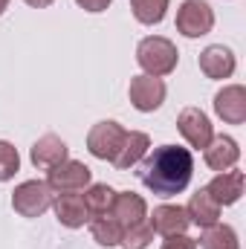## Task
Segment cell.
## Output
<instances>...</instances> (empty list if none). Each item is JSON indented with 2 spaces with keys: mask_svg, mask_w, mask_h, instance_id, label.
<instances>
[{
  "mask_svg": "<svg viewBox=\"0 0 246 249\" xmlns=\"http://www.w3.org/2000/svg\"><path fill=\"white\" fill-rule=\"evenodd\" d=\"M194 174V157L180 145H159L154 154H145L142 183L157 197H174L188 188Z\"/></svg>",
  "mask_w": 246,
  "mask_h": 249,
  "instance_id": "1",
  "label": "cell"
},
{
  "mask_svg": "<svg viewBox=\"0 0 246 249\" xmlns=\"http://www.w3.org/2000/svg\"><path fill=\"white\" fill-rule=\"evenodd\" d=\"M177 61H180L177 47L162 35H148L136 47V64L145 70V75H154V78L171 75L177 70Z\"/></svg>",
  "mask_w": 246,
  "mask_h": 249,
  "instance_id": "2",
  "label": "cell"
},
{
  "mask_svg": "<svg viewBox=\"0 0 246 249\" xmlns=\"http://www.w3.org/2000/svg\"><path fill=\"white\" fill-rule=\"evenodd\" d=\"M53 188L47 186V180H26L12 191V209L20 217H41L47 209H53Z\"/></svg>",
  "mask_w": 246,
  "mask_h": 249,
  "instance_id": "3",
  "label": "cell"
},
{
  "mask_svg": "<svg viewBox=\"0 0 246 249\" xmlns=\"http://www.w3.org/2000/svg\"><path fill=\"white\" fill-rule=\"evenodd\" d=\"M214 26V12L206 0H183L177 9V32L185 38H203Z\"/></svg>",
  "mask_w": 246,
  "mask_h": 249,
  "instance_id": "4",
  "label": "cell"
},
{
  "mask_svg": "<svg viewBox=\"0 0 246 249\" xmlns=\"http://www.w3.org/2000/svg\"><path fill=\"white\" fill-rule=\"evenodd\" d=\"M124 139V127L113 119H105V122H96L87 133V151L96 157V160H105V162H113L119 145Z\"/></svg>",
  "mask_w": 246,
  "mask_h": 249,
  "instance_id": "5",
  "label": "cell"
},
{
  "mask_svg": "<svg viewBox=\"0 0 246 249\" xmlns=\"http://www.w3.org/2000/svg\"><path fill=\"white\" fill-rule=\"evenodd\" d=\"M165 81L162 78H154V75H136L130 78V87H127V96H130V105L139 110V113H154L162 107L165 102Z\"/></svg>",
  "mask_w": 246,
  "mask_h": 249,
  "instance_id": "6",
  "label": "cell"
},
{
  "mask_svg": "<svg viewBox=\"0 0 246 249\" xmlns=\"http://www.w3.org/2000/svg\"><path fill=\"white\" fill-rule=\"evenodd\" d=\"M90 183H93V171L78 160H64L58 165H53L50 174H47V186L53 191H58V194L61 191H81Z\"/></svg>",
  "mask_w": 246,
  "mask_h": 249,
  "instance_id": "7",
  "label": "cell"
},
{
  "mask_svg": "<svg viewBox=\"0 0 246 249\" xmlns=\"http://www.w3.org/2000/svg\"><path fill=\"white\" fill-rule=\"evenodd\" d=\"M177 127H180L183 139L191 148H206L214 136V127L200 107H183L180 116H177Z\"/></svg>",
  "mask_w": 246,
  "mask_h": 249,
  "instance_id": "8",
  "label": "cell"
},
{
  "mask_svg": "<svg viewBox=\"0 0 246 249\" xmlns=\"http://www.w3.org/2000/svg\"><path fill=\"white\" fill-rule=\"evenodd\" d=\"M197 64H200V72H203L206 78L223 81V78H232V72H235V67H238V58H235V53H232L229 47L211 44V47H206V50L200 53Z\"/></svg>",
  "mask_w": 246,
  "mask_h": 249,
  "instance_id": "9",
  "label": "cell"
},
{
  "mask_svg": "<svg viewBox=\"0 0 246 249\" xmlns=\"http://www.w3.org/2000/svg\"><path fill=\"white\" fill-rule=\"evenodd\" d=\"M214 113L226 124H244L246 122V87L244 84H229L214 96Z\"/></svg>",
  "mask_w": 246,
  "mask_h": 249,
  "instance_id": "10",
  "label": "cell"
},
{
  "mask_svg": "<svg viewBox=\"0 0 246 249\" xmlns=\"http://www.w3.org/2000/svg\"><path fill=\"white\" fill-rule=\"evenodd\" d=\"M53 209H55L58 223H61V226H67V229H81L84 223H90V212H87L84 194H75V191H61V194L53 200Z\"/></svg>",
  "mask_w": 246,
  "mask_h": 249,
  "instance_id": "11",
  "label": "cell"
},
{
  "mask_svg": "<svg viewBox=\"0 0 246 249\" xmlns=\"http://www.w3.org/2000/svg\"><path fill=\"white\" fill-rule=\"evenodd\" d=\"M110 217H113L122 229L136 226V223L148 220V203H145L142 194H136V191H116V200H113Z\"/></svg>",
  "mask_w": 246,
  "mask_h": 249,
  "instance_id": "12",
  "label": "cell"
},
{
  "mask_svg": "<svg viewBox=\"0 0 246 249\" xmlns=\"http://www.w3.org/2000/svg\"><path fill=\"white\" fill-rule=\"evenodd\" d=\"M206 151V165L211 168V171H229V168H235L238 165V160H241V148H238V142L232 139V136H211V142L203 148Z\"/></svg>",
  "mask_w": 246,
  "mask_h": 249,
  "instance_id": "13",
  "label": "cell"
},
{
  "mask_svg": "<svg viewBox=\"0 0 246 249\" xmlns=\"http://www.w3.org/2000/svg\"><path fill=\"white\" fill-rule=\"evenodd\" d=\"M29 160H32V165L35 168H53V165H58L64 160H70V148H67V142H64L61 136H55V133H44L35 145H32V154H29Z\"/></svg>",
  "mask_w": 246,
  "mask_h": 249,
  "instance_id": "14",
  "label": "cell"
},
{
  "mask_svg": "<svg viewBox=\"0 0 246 249\" xmlns=\"http://www.w3.org/2000/svg\"><path fill=\"white\" fill-rule=\"evenodd\" d=\"M148 223H151V229L159 232L162 238H168V235H183L185 229L191 226V220H188V214H185L183 206H168V203L157 206L154 214L148 217Z\"/></svg>",
  "mask_w": 246,
  "mask_h": 249,
  "instance_id": "15",
  "label": "cell"
},
{
  "mask_svg": "<svg viewBox=\"0 0 246 249\" xmlns=\"http://www.w3.org/2000/svg\"><path fill=\"white\" fill-rule=\"evenodd\" d=\"M148 148H151L148 133H142V130H124V139H122V145H119V151H116V157H113V165L119 171L133 168L136 162L145 160Z\"/></svg>",
  "mask_w": 246,
  "mask_h": 249,
  "instance_id": "16",
  "label": "cell"
},
{
  "mask_svg": "<svg viewBox=\"0 0 246 249\" xmlns=\"http://www.w3.org/2000/svg\"><path fill=\"white\" fill-rule=\"evenodd\" d=\"M206 191L214 197V203L217 206H235L238 200H241V194H244V171H220L209 186Z\"/></svg>",
  "mask_w": 246,
  "mask_h": 249,
  "instance_id": "17",
  "label": "cell"
},
{
  "mask_svg": "<svg viewBox=\"0 0 246 249\" xmlns=\"http://www.w3.org/2000/svg\"><path fill=\"white\" fill-rule=\"evenodd\" d=\"M185 214H188V220H191L194 226H200V229H209V226L220 223V206L214 203V197H211L206 188H200L197 194H191V200H188V206H185Z\"/></svg>",
  "mask_w": 246,
  "mask_h": 249,
  "instance_id": "18",
  "label": "cell"
},
{
  "mask_svg": "<svg viewBox=\"0 0 246 249\" xmlns=\"http://www.w3.org/2000/svg\"><path fill=\"white\" fill-rule=\"evenodd\" d=\"M200 247L203 249H241V241H238V232L229 223H214V226L203 229Z\"/></svg>",
  "mask_w": 246,
  "mask_h": 249,
  "instance_id": "19",
  "label": "cell"
},
{
  "mask_svg": "<svg viewBox=\"0 0 246 249\" xmlns=\"http://www.w3.org/2000/svg\"><path fill=\"white\" fill-rule=\"evenodd\" d=\"M113 200H116V191L107 186V183H90V186H87V191H84V203H87L90 217L110 214Z\"/></svg>",
  "mask_w": 246,
  "mask_h": 249,
  "instance_id": "20",
  "label": "cell"
},
{
  "mask_svg": "<svg viewBox=\"0 0 246 249\" xmlns=\"http://www.w3.org/2000/svg\"><path fill=\"white\" fill-rule=\"evenodd\" d=\"M122 226L110 217V214H99V217H93L90 220V235H93V241L99 244V247H119V241H122Z\"/></svg>",
  "mask_w": 246,
  "mask_h": 249,
  "instance_id": "21",
  "label": "cell"
},
{
  "mask_svg": "<svg viewBox=\"0 0 246 249\" xmlns=\"http://www.w3.org/2000/svg\"><path fill=\"white\" fill-rule=\"evenodd\" d=\"M130 12L139 23L154 26V23H162L168 12V0H130Z\"/></svg>",
  "mask_w": 246,
  "mask_h": 249,
  "instance_id": "22",
  "label": "cell"
},
{
  "mask_svg": "<svg viewBox=\"0 0 246 249\" xmlns=\"http://www.w3.org/2000/svg\"><path fill=\"white\" fill-rule=\"evenodd\" d=\"M151 241H154V229H151V223H148V220H142V223H136V226H127V229H124L119 247H122V249H148V247H151Z\"/></svg>",
  "mask_w": 246,
  "mask_h": 249,
  "instance_id": "23",
  "label": "cell"
},
{
  "mask_svg": "<svg viewBox=\"0 0 246 249\" xmlns=\"http://www.w3.org/2000/svg\"><path fill=\"white\" fill-rule=\"evenodd\" d=\"M18 171H20V154H18V148L12 142L0 139V183L12 180Z\"/></svg>",
  "mask_w": 246,
  "mask_h": 249,
  "instance_id": "24",
  "label": "cell"
},
{
  "mask_svg": "<svg viewBox=\"0 0 246 249\" xmlns=\"http://www.w3.org/2000/svg\"><path fill=\"white\" fill-rule=\"evenodd\" d=\"M162 249H197V241L194 238H188V235H168L165 241H162Z\"/></svg>",
  "mask_w": 246,
  "mask_h": 249,
  "instance_id": "25",
  "label": "cell"
},
{
  "mask_svg": "<svg viewBox=\"0 0 246 249\" xmlns=\"http://www.w3.org/2000/svg\"><path fill=\"white\" fill-rule=\"evenodd\" d=\"M75 3H78L84 12H93V15H99V12H105V9H107L113 0H75Z\"/></svg>",
  "mask_w": 246,
  "mask_h": 249,
  "instance_id": "26",
  "label": "cell"
},
{
  "mask_svg": "<svg viewBox=\"0 0 246 249\" xmlns=\"http://www.w3.org/2000/svg\"><path fill=\"white\" fill-rule=\"evenodd\" d=\"M26 3H29L32 9H47V6H53L55 0H26Z\"/></svg>",
  "mask_w": 246,
  "mask_h": 249,
  "instance_id": "27",
  "label": "cell"
},
{
  "mask_svg": "<svg viewBox=\"0 0 246 249\" xmlns=\"http://www.w3.org/2000/svg\"><path fill=\"white\" fill-rule=\"evenodd\" d=\"M6 9H9V0H0V15H3Z\"/></svg>",
  "mask_w": 246,
  "mask_h": 249,
  "instance_id": "28",
  "label": "cell"
}]
</instances>
